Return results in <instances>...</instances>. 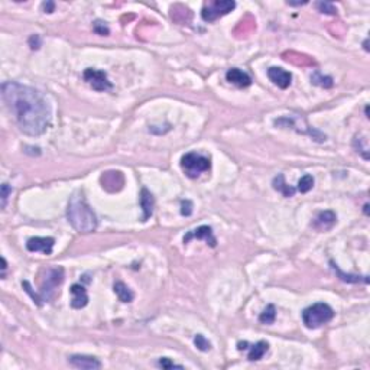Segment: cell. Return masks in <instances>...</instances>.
I'll return each instance as SVG.
<instances>
[{
  "label": "cell",
  "mask_w": 370,
  "mask_h": 370,
  "mask_svg": "<svg viewBox=\"0 0 370 370\" xmlns=\"http://www.w3.org/2000/svg\"><path fill=\"white\" fill-rule=\"evenodd\" d=\"M197 239V240H205L207 244H210L211 247H216L217 244V240L214 237V233H213V229L210 226H200L197 227L196 230H191L188 232L185 236H184V243H190V240Z\"/></svg>",
  "instance_id": "ba28073f"
},
{
  "label": "cell",
  "mask_w": 370,
  "mask_h": 370,
  "mask_svg": "<svg viewBox=\"0 0 370 370\" xmlns=\"http://www.w3.org/2000/svg\"><path fill=\"white\" fill-rule=\"evenodd\" d=\"M42 9L45 13H52L55 10V3L54 1H44L42 3Z\"/></svg>",
  "instance_id": "f546056e"
},
{
  "label": "cell",
  "mask_w": 370,
  "mask_h": 370,
  "mask_svg": "<svg viewBox=\"0 0 370 370\" xmlns=\"http://www.w3.org/2000/svg\"><path fill=\"white\" fill-rule=\"evenodd\" d=\"M268 77H269V80L275 86H278V87L282 88V90L289 87L291 81H292V74L288 72V71H285L281 67H270L268 69Z\"/></svg>",
  "instance_id": "8fae6325"
},
{
  "label": "cell",
  "mask_w": 370,
  "mask_h": 370,
  "mask_svg": "<svg viewBox=\"0 0 370 370\" xmlns=\"http://www.w3.org/2000/svg\"><path fill=\"white\" fill-rule=\"evenodd\" d=\"M194 344H196V347L200 350V351H208V350H211V343L202 336V334H196V337H194Z\"/></svg>",
  "instance_id": "603a6c76"
},
{
  "label": "cell",
  "mask_w": 370,
  "mask_h": 370,
  "mask_svg": "<svg viewBox=\"0 0 370 370\" xmlns=\"http://www.w3.org/2000/svg\"><path fill=\"white\" fill-rule=\"evenodd\" d=\"M334 317V311L328 304L318 303V304L311 305L303 311V323L306 328L315 330L330 323Z\"/></svg>",
  "instance_id": "3957f363"
},
{
  "label": "cell",
  "mask_w": 370,
  "mask_h": 370,
  "mask_svg": "<svg viewBox=\"0 0 370 370\" xmlns=\"http://www.w3.org/2000/svg\"><path fill=\"white\" fill-rule=\"evenodd\" d=\"M113 289H114V294L117 295V298L122 303H132L133 298H135V294L128 288V285H125L123 282H116Z\"/></svg>",
  "instance_id": "e0dca14e"
},
{
  "label": "cell",
  "mask_w": 370,
  "mask_h": 370,
  "mask_svg": "<svg viewBox=\"0 0 370 370\" xmlns=\"http://www.w3.org/2000/svg\"><path fill=\"white\" fill-rule=\"evenodd\" d=\"M1 96L25 135L41 136L49 128L51 106L41 91L16 81H6L1 84Z\"/></svg>",
  "instance_id": "6da1fadb"
},
{
  "label": "cell",
  "mask_w": 370,
  "mask_h": 370,
  "mask_svg": "<svg viewBox=\"0 0 370 370\" xmlns=\"http://www.w3.org/2000/svg\"><path fill=\"white\" fill-rule=\"evenodd\" d=\"M308 1H297V3H292V1H288L286 4H289V6H304L306 4Z\"/></svg>",
  "instance_id": "4dcf8cb0"
},
{
  "label": "cell",
  "mask_w": 370,
  "mask_h": 370,
  "mask_svg": "<svg viewBox=\"0 0 370 370\" xmlns=\"http://www.w3.org/2000/svg\"><path fill=\"white\" fill-rule=\"evenodd\" d=\"M337 223V216L334 211H321L317 217H315V221H314V227L318 229V230H328L331 229L334 224Z\"/></svg>",
  "instance_id": "9a60e30c"
},
{
  "label": "cell",
  "mask_w": 370,
  "mask_h": 370,
  "mask_svg": "<svg viewBox=\"0 0 370 370\" xmlns=\"http://www.w3.org/2000/svg\"><path fill=\"white\" fill-rule=\"evenodd\" d=\"M276 320V308L273 304H269L259 315V321L262 324H273Z\"/></svg>",
  "instance_id": "ffe728a7"
},
{
  "label": "cell",
  "mask_w": 370,
  "mask_h": 370,
  "mask_svg": "<svg viewBox=\"0 0 370 370\" xmlns=\"http://www.w3.org/2000/svg\"><path fill=\"white\" fill-rule=\"evenodd\" d=\"M181 214L182 216H191L193 214V202L190 200H184L181 201Z\"/></svg>",
  "instance_id": "83f0119b"
},
{
  "label": "cell",
  "mask_w": 370,
  "mask_h": 370,
  "mask_svg": "<svg viewBox=\"0 0 370 370\" xmlns=\"http://www.w3.org/2000/svg\"><path fill=\"white\" fill-rule=\"evenodd\" d=\"M311 81H312L315 86H320V87H333V78L328 77V75H323L320 71H315V72L311 75Z\"/></svg>",
  "instance_id": "44dd1931"
},
{
  "label": "cell",
  "mask_w": 370,
  "mask_h": 370,
  "mask_svg": "<svg viewBox=\"0 0 370 370\" xmlns=\"http://www.w3.org/2000/svg\"><path fill=\"white\" fill-rule=\"evenodd\" d=\"M249 348V356H247V359L250 360V362H258V360H261L262 357L265 356V353L269 350V344L266 343V341H258V343H255V344H252Z\"/></svg>",
  "instance_id": "2e32d148"
},
{
  "label": "cell",
  "mask_w": 370,
  "mask_h": 370,
  "mask_svg": "<svg viewBox=\"0 0 370 370\" xmlns=\"http://www.w3.org/2000/svg\"><path fill=\"white\" fill-rule=\"evenodd\" d=\"M83 78L88 86L96 91H107L113 87L107 74L96 68H87L83 74Z\"/></svg>",
  "instance_id": "52a82bcc"
},
{
  "label": "cell",
  "mask_w": 370,
  "mask_h": 370,
  "mask_svg": "<svg viewBox=\"0 0 370 370\" xmlns=\"http://www.w3.org/2000/svg\"><path fill=\"white\" fill-rule=\"evenodd\" d=\"M55 240L52 237H31L26 241V249L32 253L42 252L44 255H51Z\"/></svg>",
  "instance_id": "30bf717a"
},
{
  "label": "cell",
  "mask_w": 370,
  "mask_h": 370,
  "mask_svg": "<svg viewBox=\"0 0 370 370\" xmlns=\"http://www.w3.org/2000/svg\"><path fill=\"white\" fill-rule=\"evenodd\" d=\"M368 42H369V39H366V41H365V44H363V46H365V49H366V51H369V46H368Z\"/></svg>",
  "instance_id": "1f68e13d"
},
{
  "label": "cell",
  "mask_w": 370,
  "mask_h": 370,
  "mask_svg": "<svg viewBox=\"0 0 370 370\" xmlns=\"http://www.w3.org/2000/svg\"><path fill=\"white\" fill-rule=\"evenodd\" d=\"M69 291H71V295H72V298H71V306L72 308L81 309L88 304L87 289L81 283H74Z\"/></svg>",
  "instance_id": "4fadbf2b"
},
{
  "label": "cell",
  "mask_w": 370,
  "mask_h": 370,
  "mask_svg": "<svg viewBox=\"0 0 370 370\" xmlns=\"http://www.w3.org/2000/svg\"><path fill=\"white\" fill-rule=\"evenodd\" d=\"M140 207L143 210L142 220L146 221L153 214V207H155V198L148 188H142V191H140Z\"/></svg>",
  "instance_id": "5bb4252c"
},
{
  "label": "cell",
  "mask_w": 370,
  "mask_h": 370,
  "mask_svg": "<svg viewBox=\"0 0 370 370\" xmlns=\"http://www.w3.org/2000/svg\"><path fill=\"white\" fill-rule=\"evenodd\" d=\"M93 31L97 34V35H101V36H107L110 34L109 26L101 21H96L93 23Z\"/></svg>",
  "instance_id": "cb8c5ba5"
},
{
  "label": "cell",
  "mask_w": 370,
  "mask_h": 370,
  "mask_svg": "<svg viewBox=\"0 0 370 370\" xmlns=\"http://www.w3.org/2000/svg\"><path fill=\"white\" fill-rule=\"evenodd\" d=\"M312 187H314V178H312V175L306 174L304 175L300 181H298V185H297V190L300 191V193H308V191H311L312 190Z\"/></svg>",
  "instance_id": "7402d4cb"
},
{
  "label": "cell",
  "mask_w": 370,
  "mask_h": 370,
  "mask_svg": "<svg viewBox=\"0 0 370 370\" xmlns=\"http://www.w3.org/2000/svg\"><path fill=\"white\" fill-rule=\"evenodd\" d=\"M226 80L235 86H237L240 88L249 87L252 84V78L247 72L241 71L239 68H230L227 72H226Z\"/></svg>",
  "instance_id": "7c38bea8"
},
{
  "label": "cell",
  "mask_w": 370,
  "mask_h": 370,
  "mask_svg": "<svg viewBox=\"0 0 370 370\" xmlns=\"http://www.w3.org/2000/svg\"><path fill=\"white\" fill-rule=\"evenodd\" d=\"M12 191H13V188L9 185V184H1V188H0V197H1V207L4 208L6 207V201H7V198L9 196L12 194Z\"/></svg>",
  "instance_id": "484cf974"
},
{
  "label": "cell",
  "mask_w": 370,
  "mask_h": 370,
  "mask_svg": "<svg viewBox=\"0 0 370 370\" xmlns=\"http://www.w3.org/2000/svg\"><path fill=\"white\" fill-rule=\"evenodd\" d=\"M236 7V1L233 0H214L204 4L201 10V18L205 22H214L218 18L230 13Z\"/></svg>",
  "instance_id": "8992f818"
},
{
  "label": "cell",
  "mask_w": 370,
  "mask_h": 370,
  "mask_svg": "<svg viewBox=\"0 0 370 370\" xmlns=\"http://www.w3.org/2000/svg\"><path fill=\"white\" fill-rule=\"evenodd\" d=\"M181 167L184 169L185 175L188 178H198L202 172H207L210 171L211 168V161L210 158L204 156V155H200L197 152H190L185 153L182 158H181Z\"/></svg>",
  "instance_id": "5b68a950"
},
{
  "label": "cell",
  "mask_w": 370,
  "mask_h": 370,
  "mask_svg": "<svg viewBox=\"0 0 370 370\" xmlns=\"http://www.w3.org/2000/svg\"><path fill=\"white\" fill-rule=\"evenodd\" d=\"M69 365L77 368V369L84 370H96L101 369V362L93 356H86V354H74L68 359Z\"/></svg>",
  "instance_id": "9c48e42d"
},
{
  "label": "cell",
  "mask_w": 370,
  "mask_h": 370,
  "mask_svg": "<svg viewBox=\"0 0 370 370\" xmlns=\"http://www.w3.org/2000/svg\"><path fill=\"white\" fill-rule=\"evenodd\" d=\"M67 218L69 224L80 233H91L97 229V217L81 191H77L69 197Z\"/></svg>",
  "instance_id": "7a4b0ae2"
},
{
  "label": "cell",
  "mask_w": 370,
  "mask_h": 370,
  "mask_svg": "<svg viewBox=\"0 0 370 370\" xmlns=\"http://www.w3.org/2000/svg\"><path fill=\"white\" fill-rule=\"evenodd\" d=\"M63 281H64V269L61 266L48 269L41 283V291L38 294V305L52 300L57 295L58 286L63 283Z\"/></svg>",
  "instance_id": "277c9868"
},
{
  "label": "cell",
  "mask_w": 370,
  "mask_h": 370,
  "mask_svg": "<svg viewBox=\"0 0 370 370\" xmlns=\"http://www.w3.org/2000/svg\"><path fill=\"white\" fill-rule=\"evenodd\" d=\"M158 365H159L162 369H184V366H181V365H175V363H172L168 357H162V359H159Z\"/></svg>",
  "instance_id": "4316f807"
},
{
  "label": "cell",
  "mask_w": 370,
  "mask_h": 370,
  "mask_svg": "<svg viewBox=\"0 0 370 370\" xmlns=\"http://www.w3.org/2000/svg\"><path fill=\"white\" fill-rule=\"evenodd\" d=\"M317 7L321 13H327V15H337V9L334 7V4L328 3V1H318Z\"/></svg>",
  "instance_id": "d4e9b609"
},
{
  "label": "cell",
  "mask_w": 370,
  "mask_h": 370,
  "mask_svg": "<svg viewBox=\"0 0 370 370\" xmlns=\"http://www.w3.org/2000/svg\"><path fill=\"white\" fill-rule=\"evenodd\" d=\"M330 265H331V269L337 273V276L341 279V281H344V282L348 283H357L360 282V281H363L365 283L369 282V279H368V276H357V275H346V273H343L341 270H340V268L334 263V262H330Z\"/></svg>",
  "instance_id": "d6986e66"
},
{
  "label": "cell",
  "mask_w": 370,
  "mask_h": 370,
  "mask_svg": "<svg viewBox=\"0 0 370 370\" xmlns=\"http://www.w3.org/2000/svg\"><path fill=\"white\" fill-rule=\"evenodd\" d=\"M28 44H29L32 51H36V49H39V48L42 46V39H41L39 35H32V36L28 39Z\"/></svg>",
  "instance_id": "f1b7e54d"
},
{
  "label": "cell",
  "mask_w": 370,
  "mask_h": 370,
  "mask_svg": "<svg viewBox=\"0 0 370 370\" xmlns=\"http://www.w3.org/2000/svg\"><path fill=\"white\" fill-rule=\"evenodd\" d=\"M273 188H275L278 193H281L283 197H294L295 191H297L294 187H289V185L285 182L283 175H278V176L273 179Z\"/></svg>",
  "instance_id": "ac0fdd59"
}]
</instances>
